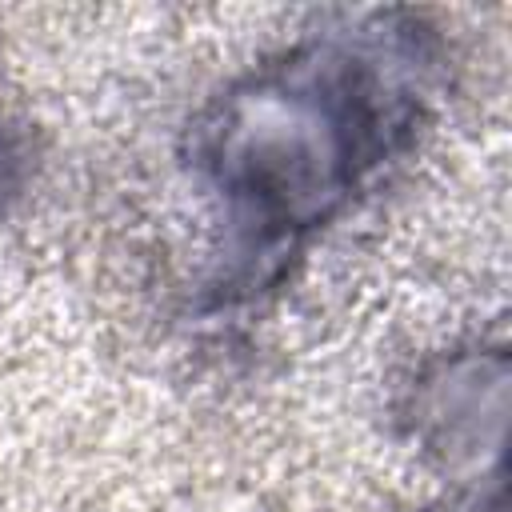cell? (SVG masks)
I'll list each match as a JSON object with an SVG mask.
<instances>
[{
  "instance_id": "7a4b0ae2",
  "label": "cell",
  "mask_w": 512,
  "mask_h": 512,
  "mask_svg": "<svg viewBox=\"0 0 512 512\" xmlns=\"http://www.w3.org/2000/svg\"><path fill=\"white\" fill-rule=\"evenodd\" d=\"M504 412V360H456L432 384V444L460 464L476 456L472 444L484 436V416L500 420Z\"/></svg>"
},
{
  "instance_id": "6da1fadb",
  "label": "cell",
  "mask_w": 512,
  "mask_h": 512,
  "mask_svg": "<svg viewBox=\"0 0 512 512\" xmlns=\"http://www.w3.org/2000/svg\"><path fill=\"white\" fill-rule=\"evenodd\" d=\"M360 116L312 60L236 92L212 128V172L260 228H308L348 188Z\"/></svg>"
}]
</instances>
